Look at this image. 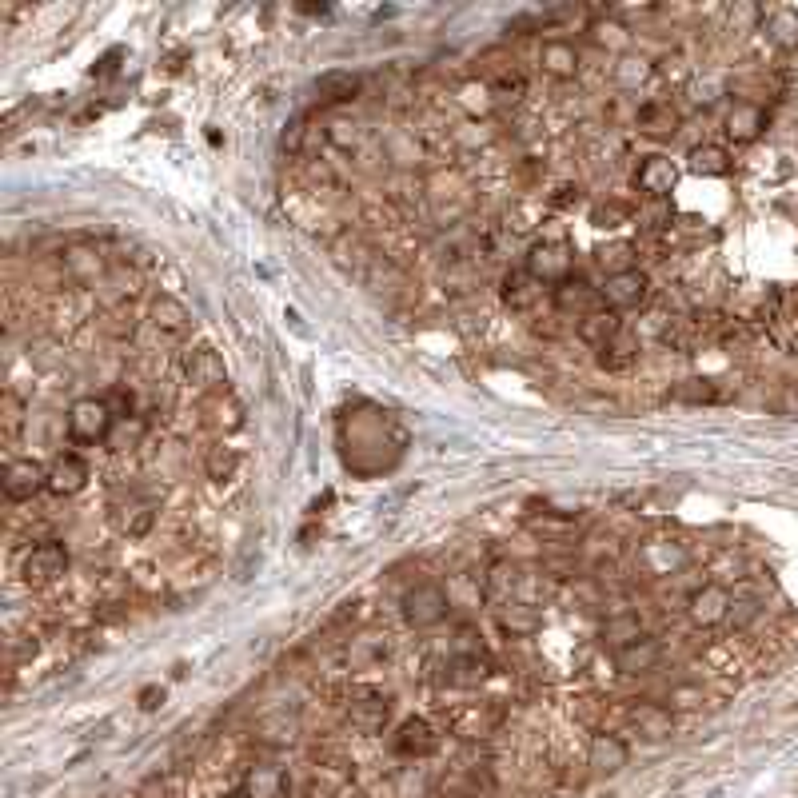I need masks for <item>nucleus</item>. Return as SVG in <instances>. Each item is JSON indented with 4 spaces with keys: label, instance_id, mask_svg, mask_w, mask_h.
<instances>
[{
    "label": "nucleus",
    "instance_id": "nucleus-1",
    "mask_svg": "<svg viewBox=\"0 0 798 798\" xmlns=\"http://www.w3.org/2000/svg\"><path fill=\"white\" fill-rule=\"evenodd\" d=\"M68 547L64 543H56V539H48V543H36L28 555H24V563H20V579L28 583V587H52V583H60L64 575H68Z\"/></svg>",
    "mask_w": 798,
    "mask_h": 798
},
{
    "label": "nucleus",
    "instance_id": "nucleus-2",
    "mask_svg": "<svg viewBox=\"0 0 798 798\" xmlns=\"http://www.w3.org/2000/svg\"><path fill=\"white\" fill-rule=\"evenodd\" d=\"M112 423H116L112 407L96 396L76 399V403L68 407V435H72L76 443H104L108 431H112Z\"/></svg>",
    "mask_w": 798,
    "mask_h": 798
},
{
    "label": "nucleus",
    "instance_id": "nucleus-3",
    "mask_svg": "<svg viewBox=\"0 0 798 798\" xmlns=\"http://www.w3.org/2000/svg\"><path fill=\"white\" fill-rule=\"evenodd\" d=\"M180 372L196 392H228V368L220 360L216 348L200 344V348H184L180 356Z\"/></svg>",
    "mask_w": 798,
    "mask_h": 798
},
{
    "label": "nucleus",
    "instance_id": "nucleus-4",
    "mask_svg": "<svg viewBox=\"0 0 798 798\" xmlns=\"http://www.w3.org/2000/svg\"><path fill=\"white\" fill-rule=\"evenodd\" d=\"M571 264H575V256H571V248L563 240H543V244H531L523 272L535 276L539 284H555L559 288V284L571 280Z\"/></svg>",
    "mask_w": 798,
    "mask_h": 798
},
{
    "label": "nucleus",
    "instance_id": "nucleus-5",
    "mask_svg": "<svg viewBox=\"0 0 798 798\" xmlns=\"http://www.w3.org/2000/svg\"><path fill=\"white\" fill-rule=\"evenodd\" d=\"M447 591L439 587V583H415L407 595H403V619H407V627H415V631H427V627H435V623H443L447 619Z\"/></svg>",
    "mask_w": 798,
    "mask_h": 798
},
{
    "label": "nucleus",
    "instance_id": "nucleus-6",
    "mask_svg": "<svg viewBox=\"0 0 798 798\" xmlns=\"http://www.w3.org/2000/svg\"><path fill=\"white\" fill-rule=\"evenodd\" d=\"M0 487H4V499L12 503H24L32 495H40L48 487V467L32 455H16L4 463V475H0Z\"/></svg>",
    "mask_w": 798,
    "mask_h": 798
},
{
    "label": "nucleus",
    "instance_id": "nucleus-7",
    "mask_svg": "<svg viewBox=\"0 0 798 798\" xmlns=\"http://www.w3.org/2000/svg\"><path fill=\"white\" fill-rule=\"evenodd\" d=\"M388 719H392V695H388V691H380V687H360V691H352V699H348V723H352L360 735L384 731Z\"/></svg>",
    "mask_w": 798,
    "mask_h": 798
},
{
    "label": "nucleus",
    "instance_id": "nucleus-8",
    "mask_svg": "<svg viewBox=\"0 0 798 798\" xmlns=\"http://www.w3.org/2000/svg\"><path fill=\"white\" fill-rule=\"evenodd\" d=\"M603 292V304L611 312H631V308H643L647 296H651V276L643 268H631V272H615L607 276V284L599 288Z\"/></svg>",
    "mask_w": 798,
    "mask_h": 798
},
{
    "label": "nucleus",
    "instance_id": "nucleus-9",
    "mask_svg": "<svg viewBox=\"0 0 798 798\" xmlns=\"http://www.w3.org/2000/svg\"><path fill=\"white\" fill-rule=\"evenodd\" d=\"M631 763V747H627V739L623 735H615V731H595L591 735V747H587V771L591 775H619L623 767Z\"/></svg>",
    "mask_w": 798,
    "mask_h": 798
},
{
    "label": "nucleus",
    "instance_id": "nucleus-10",
    "mask_svg": "<svg viewBox=\"0 0 798 798\" xmlns=\"http://www.w3.org/2000/svg\"><path fill=\"white\" fill-rule=\"evenodd\" d=\"M627 727H631L639 739H647V743H663V739L675 735V711L663 707V703L643 699V703H631V711H627Z\"/></svg>",
    "mask_w": 798,
    "mask_h": 798
},
{
    "label": "nucleus",
    "instance_id": "nucleus-11",
    "mask_svg": "<svg viewBox=\"0 0 798 798\" xmlns=\"http://www.w3.org/2000/svg\"><path fill=\"white\" fill-rule=\"evenodd\" d=\"M148 320H152V328H156L164 340H172V344H184V340L192 336V312H188L176 296H156L152 308H148Z\"/></svg>",
    "mask_w": 798,
    "mask_h": 798
},
{
    "label": "nucleus",
    "instance_id": "nucleus-12",
    "mask_svg": "<svg viewBox=\"0 0 798 798\" xmlns=\"http://www.w3.org/2000/svg\"><path fill=\"white\" fill-rule=\"evenodd\" d=\"M687 615L695 627H719L727 615H731V591L723 583H703L691 603H687Z\"/></svg>",
    "mask_w": 798,
    "mask_h": 798
},
{
    "label": "nucleus",
    "instance_id": "nucleus-13",
    "mask_svg": "<svg viewBox=\"0 0 798 798\" xmlns=\"http://www.w3.org/2000/svg\"><path fill=\"white\" fill-rule=\"evenodd\" d=\"M551 304H555V312H563V316L587 320V316L603 312V292H599V288H591V284H583V280H567V284H559V288H555Z\"/></svg>",
    "mask_w": 798,
    "mask_h": 798
},
{
    "label": "nucleus",
    "instance_id": "nucleus-14",
    "mask_svg": "<svg viewBox=\"0 0 798 798\" xmlns=\"http://www.w3.org/2000/svg\"><path fill=\"white\" fill-rule=\"evenodd\" d=\"M659 659H663V643L651 635H643L627 647H615V667H619V675H631V679L651 675L659 667Z\"/></svg>",
    "mask_w": 798,
    "mask_h": 798
},
{
    "label": "nucleus",
    "instance_id": "nucleus-15",
    "mask_svg": "<svg viewBox=\"0 0 798 798\" xmlns=\"http://www.w3.org/2000/svg\"><path fill=\"white\" fill-rule=\"evenodd\" d=\"M675 180H679V168L667 156H647L639 164V172H635V188L643 196H651V200H667L671 188H675Z\"/></svg>",
    "mask_w": 798,
    "mask_h": 798
},
{
    "label": "nucleus",
    "instance_id": "nucleus-16",
    "mask_svg": "<svg viewBox=\"0 0 798 798\" xmlns=\"http://www.w3.org/2000/svg\"><path fill=\"white\" fill-rule=\"evenodd\" d=\"M88 487V463L72 451H60L52 463H48V491L52 495H76Z\"/></svg>",
    "mask_w": 798,
    "mask_h": 798
},
{
    "label": "nucleus",
    "instance_id": "nucleus-17",
    "mask_svg": "<svg viewBox=\"0 0 798 798\" xmlns=\"http://www.w3.org/2000/svg\"><path fill=\"white\" fill-rule=\"evenodd\" d=\"M392 747H396V755H403V759H427V755L439 751V735H435V727L427 719H407L396 731Z\"/></svg>",
    "mask_w": 798,
    "mask_h": 798
},
{
    "label": "nucleus",
    "instance_id": "nucleus-18",
    "mask_svg": "<svg viewBox=\"0 0 798 798\" xmlns=\"http://www.w3.org/2000/svg\"><path fill=\"white\" fill-rule=\"evenodd\" d=\"M240 791L248 798H288V775L276 763H256L244 771Z\"/></svg>",
    "mask_w": 798,
    "mask_h": 798
},
{
    "label": "nucleus",
    "instance_id": "nucleus-19",
    "mask_svg": "<svg viewBox=\"0 0 798 798\" xmlns=\"http://www.w3.org/2000/svg\"><path fill=\"white\" fill-rule=\"evenodd\" d=\"M539 64H543L547 76L571 80V76L579 72V48H575L571 40H547V44L539 48Z\"/></svg>",
    "mask_w": 798,
    "mask_h": 798
},
{
    "label": "nucleus",
    "instance_id": "nucleus-20",
    "mask_svg": "<svg viewBox=\"0 0 798 798\" xmlns=\"http://www.w3.org/2000/svg\"><path fill=\"white\" fill-rule=\"evenodd\" d=\"M767 128V112L759 108V104H735L731 112H727V136L735 140V144H751V140H759V132Z\"/></svg>",
    "mask_w": 798,
    "mask_h": 798
},
{
    "label": "nucleus",
    "instance_id": "nucleus-21",
    "mask_svg": "<svg viewBox=\"0 0 798 798\" xmlns=\"http://www.w3.org/2000/svg\"><path fill=\"white\" fill-rule=\"evenodd\" d=\"M539 300H543V284H539L535 276H527V272H511V276L503 280V304H507V308H515V312H531Z\"/></svg>",
    "mask_w": 798,
    "mask_h": 798
},
{
    "label": "nucleus",
    "instance_id": "nucleus-22",
    "mask_svg": "<svg viewBox=\"0 0 798 798\" xmlns=\"http://www.w3.org/2000/svg\"><path fill=\"white\" fill-rule=\"evenodd\" d=\"M619 328H623L619 312L603 308V312H595V316L579 320V340H583V344H591V348H607V344L619 336Z\"/></svg>",
    "mask_w": 798,
    "mask_h": 798
},
{
    "label": "nucleus",
    "instance_id": "nucleus-23",
    "mask_svg": "<svg viewBox=\"0 0 798 798\" xmlns=\"http://www.w3.org/2000/svg\"><path fill=\"white\" fill-rule=\"evenodd\" d=\"M152 523H156V511H152L148 503H120V507L112 511V527H116L120 535H128V539L148 535Z\"/></svg>",
    "mask_w": 798,
    "mask_h": 798
},
{
    "label": "nucleus",
    "instance_id": "nucleus-24",
    "mask_svg": "<svg viewBox=\"0 0 798 798\" xmlns=\"http://www.w3.org/2000/svg\"><path fill=\"white\" fill-rule=\"evenodd\" d=\"M687 168L695 176H727L731 172V156L723 144H695L687 152Z\"/></svg>",
    "mask_w": 798,
    "mask_h": 798
},
{
    "label": "nucleus",
    "instance_id": "nucleus-25",
    "mask_svg": "<svg viewBox=\"0 0 798 798\" xmlns=\"http://www.w3.org/2000/svg\"><path fill=\"white\" fill-rule=\"evenodd\" d=\"M635 356H639V336L623 324L619 328V336L607 344V348H599V368H611V372H619V368H627V364H635Z\"/></svg>",
    "mask_w": 798,
    "mask_h": 798
},
{
    "label": "nucleus",
    "instance_id": "nucleus-26",
    "mask_svg": "<svg viewBox=\"0 0 798 798\" xmlns=\"http://www.w3.org/2000/svg\"><path fill=\"white\" fill-rule=\"evenodd\" d=\"M144 435H148V419L144 415H120L104 443H108V451H136L144 443Z\"/></svg>",
    "mask_w": 798,
    "mask_h": 798
},
{
    "label": "nucleus",
    "instance_id": "nucleus-27",
    "mask_svg": "<svg viewBox=\"0 0 798 798\" xmlns=\"http://www.w3.org/2000/svg\"><path fill=\"white\" fill-rule=\"evenodd\" d=\"M635 124H639V132H647V136H671L675 128H679V112L671 108V104H643L639 108V116H635Z\"/></svg>",
    "mask_w": 798,
    "mask_h": 798
},
{
    "label": "nucleus",
    "instance_id": "nucleus-28",
    "mask_svg": "<svg viewBox=\"0 0 798 798\" xmlns=\"http://www.w3.org/2000/svg\"><path fill=\"white\" fill-rule=\"evenodd\" d=\"M204 471H208V479H216V483L236 479V471H240V451L228 447V443L208 447V455H204Z\"/></svg>",
    "mask_w": 798,
    "mask_h": 798
},
{
    "label": "nucleus",
    "instance_id": "nucleus-29",
    "mask_svg": "<svg viewBox=\"0 0 798 798\" xmlns=\"http://www.w3.org/2000/svg\"><path fill=\"white\" fill-rule=\"evenodd\" d=\"M451 687H479L487 679V663L479 655H455L447 663V675H443Z\"/></svg>",
    "mask_w": 798,
    "mask_h": 798
},
{
    "label": "nucleus",
    "instance_id": "nucleus-30",
    "mask_svg": "<svg viewBox=\"0 0 798 798\" xmlns=\"http://www.w3.org/2000/svg\"><path fill=\"white\" fill-rule=\"evenodd\" d=\"M316 92L324 100H332V104H344V100H352L360 92V76L356 72H324L316 80Z\"/></svg>",
    "mask_w": 798,
    "mask_h": 798
},
{
    "label": "nucleus",
    "instance_id": "nucleus-31",
    "mask_svg": "<svg viewBox=\"0 0 798 798\" xmlns=\"http://www.w3.org/2000/svg\"><path fill=\"white\" fill-rule=\"evenodd\" d=\"M495 795V779L487 767H471L451 783V798H491Z\"/></svg>",
    "mask_w": 798,
    "mask_h": 798
},
{
    "label": "nucleus",
    "instance_id": "nucleus-32",
    "mask_svg": "<svg viewBox=\"0 0 798 798\" xmlns=\"http://www.w3.org/2000/svg\"><path fill=\"white\" fill-rule=\"evenodd\" d=\"M763 28H767V36L779 48H795L798 44V16L791 8H775L771 16H763Z\"/></svg>",
    "mask_w": 798,
    "mask_h": 798
},
{
    "label": "nucleus",
    "instance_id": "nucleus-33",
    "mask_svg": "<svg viewBox=\"0 0 798 798\" xmlns=\"http://www.w3.org/2000/svg\"><path fill=\"white\" fill-rule=\"evenodd\" d=\"M603 639H607V643H615V647H627V643L643 639V619H639V615H631V611H623V615H611V619L603 623Z\"/></svg>",
    "mask_w": 798,
    "mask_h": 798
},
{
    "label": "nucleus",
    "instance_id": "nucleus-34",
    "mask_svg": "<svg viewBox=\"0 0 798 798\" xmlns=\"http://www.w3.org/2000/svg\"><path fill=\"white\" fill-rule=\"evenodd\" d=\"M651 76H655V64H651L647 56H623V60L615 64L619 88H639V84H647Z\"/></svg>",
    "mask_w": 798,
    "mask_h": 798
},
{
    "label": "nucleus",
    "instance_id": "nucleus-35",
    "mask_svg": "<svg viewBox=\"0 0 798 798\" xmlns=\"http://www.w3.org/2000/svg\"><path fill=\"white\" fill-rule=\"evenodd\" d=\"M499 627L511 631V635H531V631L539 627V615H535V607H527V603H507V607L499 611Z\"/></svg>",
    "mask_w": 798,
    "mask_h": 798
},
{
    "label": "nucleus",
    "instance_id": "nucleus-36",
    "mask_svg": "<svg viewBox=\"0 0 798 798\" xmlns=\"http://www.w3.org/2000/svg\"><path fill=\"white\" fill-rule=\"evenodd\" d=\"M100 328H104V336H108V340L124 344V340H132V336H136V316H132V308H108V312H104V320H100Z\"/></svg>",
    "mask_w": 798,
    "mask_h": 798
},
{
    "label": "nucleus",
    "instance_id": "nucleus-37",
    "mask_svg": "<svg viewBox=\"0 0 798 798\" xmlns=\"http://www.w3.org/2000/svg\"><path fill=\"white\" fill-rule=\"evenodd\" d=\"M296 719H288V715H272V719H264L260 723V743H268V747H288V743H296Z\"/></svg>",
    "mask_w": 798,
    "mask_h": 798
},
{
    "label": "nucleus",
    "instance_id": "nucleus-38",
    "mask_svg": "<svg viewBox=\"0 0 798 798\" xmlns=\"http://www.w3.org/2000/svg\"><path fill=\"white\" fill-rule=\"evenodd\" d=\"M635 252H639V244H603L599 248V264L607 268V276H615V272H631L635 264Z\"/></svg>",
    "mask_w": 798,
    "mask_h": 798
},
{
    "label": "nucleus",
    "instance_id": "nucleus-39",
    "mask_svg": "<svg viewBox=\"0 0 798 798\" xmlns=\"http://www.w3.org/2000/svg\"><path fill=\"white\" fill-rule=\"evenodd\" d=\"M671 396L679 403H715L719 399V384L715 380H683Z\"/></svg>",
    "mask_w": 798,
    "mask_h": 798
},
{
    "label": "nucleus",
    "instance_id": "nucleus-40",
    "mask_svg": "<svg viewBox=\"0 0 798 798\" xmlns=\"http://www.w3.org/2000/svg\"><path fill=\"white\" fill-rule=\"evenodd\" d=\"M208 411H212L208 423L220 427V431H236V427L244 423V411H240V403H232V399H212Z\"/></svg>",
    "mask_w": 798,
    "mask_h": 798
},
{
    "label": "nucleus",
    "instance_id": "nucleus-41",
    "mask_svg": "<svg viewBox=\"0 0 798 798\" xmlns=\"http://www.w3.org/2000/svg\"><path fill=\"white\" fill-rule=\"evenodd\" d=\"M68 268H72V276L92 280V284H96V276H100V260H96L92 252H84V248H76V252L68 256Z\"/></svg>",
    "mask_w": 798,
    "mask_h": 798
},
{
    "label": "nucleus",
    "instance_id": "nucleus-42",
    "mask_svg": "<svg viewBox=\"0 0 798 798\" xmlns=\"http://www.w3.org/2000/svg\"><path fill=\"white\" fill-rule=\"evenodd\" d=\"M591 220H595L599 228H619V220H631V208L619 204V200H611V204H599Z\"/></svg>",
    "mask_w": 798,
    "mask_h": 798
},
{
    "label": "nucleus",
    "instance_id": "nucleus-43",
    "mask_svg": "<svg viewBox=\"0 0 798 798\" xmlns=\"http://www.w3.org/2000/svg\"><path fill=\"white\" fill-rule=\"evenodd\" d=\"M511 591H515V571H511V567H495L491 579H487V595H491V599H503V595H511Z\"/></svg>",
    "mask_w": 798,
    "mask_h": 798
},
{
    "label": "nucleus",
    "instance_id": "nucleus-44",
    "mask_svg": "<svg viewBox=\"0 0 798 798\" xmlns=\"http://www.w3.org/2000/svg\"><path fill=\"white\" fill-rule=\"evenodd\" d=\"M523 92H527L523 72H515V76H499V80H495V96H499V100H519Z\"/></svg>",
    "mask_w": 798,
    "mask_h": 798
},
{
    "label": "nucleus",
    "instance_id": "nucleus-45",
    "mask_svg": "<svg viewBox=\"0 0 798 798\" xmlns=\"http://www.w3.org/2000/svg\"><path fill=\"white\" fill-rule=\"evenodd\" d=\"M659 72H663V76H667V80H679V84H683V80H687V76H691V68H687V60H683V56H679V52H671V56H663V64H659Z\"/></svg>",
    "mask_w": 798,
    "mask_h": 798
},
{
    "label": "nucleus",
    "instance_id": "nucleus-46",
    "mask_svg": "<svg viewBox=\"0 0 798 798\" xmlns=\"http://www.w3.org/2000/svg\"><path fill=\"white\" fill-rule=\"evenodd\" d=\"M104 403L112 407V415H116V419H120V415H136V411H132V407H136V396H132L128 388H116L112 396H104Z\"/></svg>",
    "mask_w": 798,
    "mask_h": 798
},
{
    "label": "nucleus",
    "instance_id": "nucleus-47",
    "mask_svg": "<svg viewBox=\"0 0 798 798\" xmlns=\"http://www.w3.org/2000/svg\"><path fill=\"white\" fill-rule=\"evenodd\" d=\"M727 619H731L735 627H747V623L759 619V603H751V599H747V603H731V615H727Z\"/></svg>",
    "mask_w": 798,
    "mask_h": 798
},
{
    "label": "nucleus",
    "instance_id": "nucleus-48",
    "mask_svg": "<svg viewBox=\"0 0 798 798\" xmlns=\"http://www.w3.org/2000/svg\"><path fill=\"white\" fill-rule=\"evenodd\" d=\"M164 699H168L164 687H144V691H140V711H160Z\"/></svg>",
    "mask_w": 798,
    "mask_h": 798
},
{
    "label": "nucleus",
    "instance_id": "nucleus-49",
    "mask_svg": "<svg viewBox=\"0 0 798 798\" xmlns=\"http://www.w3.org/2000/svg\"><path fill=\"white\" fill-rule=\"evenodd\" d=\"M551 204H555V208H567V204H579V188H571V184H567V188H559V196H555Z\"/></svg>",
    "mask_w": 798,
    "mask_h": 798
},
{
    "label": "nucleus",
    "instance_id": "nucleus-50",
    "mask_svg": "<svg viewBox=\"0 0 798 798\" xmlns=\"http://www.w3.org/2000/svg\"><path fill=\"white\" fill-rule=\"evenodd\" d=\"M675 699H679V707H699V703H703V695H699V691H687V687L675 691Z\"/></svg>",
    "mask_w": 798,
    "mask_h": 798
},
{
    "label": "nucleus",
    "instance_id": "nucleus-51",
    "mask_svg": "<svg viewBox=\"0 0 798 798\" xmlns=\"http://www.w3.org/2000/svg\"><path fill=\"white\" fill-rule=\"evenodd\" d=\"M783 407H787L791 415H798V384H791V388L783 392Z\"/></svg>",
    "mask_w": 798,
    "mask_h": 798
},
{
    "label": "nucleus",
    "instance_id": "nucleus-52",
    "mask_svg": "<svg viewBox=\"0 0 798 798\" xmlns=\"http://www.w3.org/2000/svg\"><path fill=\"white\" fill-rule=\"evenodd\" d=\"M228 798H248V795H244V791H236V795H228Z\"/></svg>",
    "mask_w": 798,
    "mask_h": 798
}]
</instances>
